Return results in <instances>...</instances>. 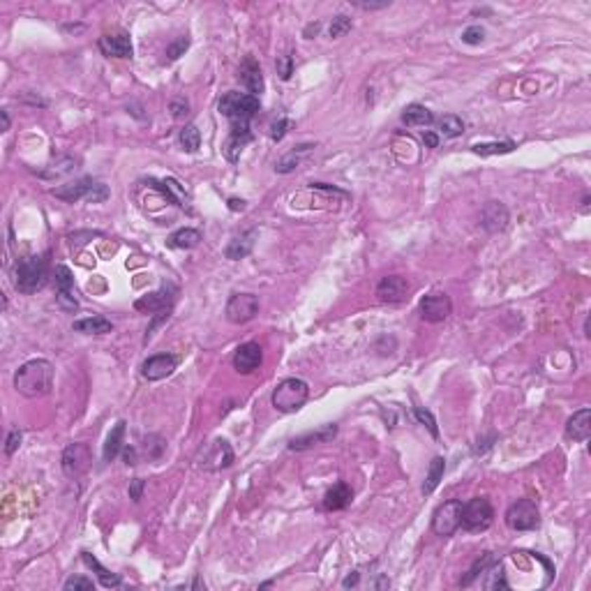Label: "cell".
<instances>
[{
    "mask_svg": "<svg viewBox=\"0 0 591 591\" xmlns=\"http://www.w3.org/2000/svg\"><path fill=\"white\" fill-rule=\"evenodd\" d=\"M289 118H278L273 125H271V139L273 141H282L285 139V134L289 132Z\"/></svg>",
    "mask_w": 591,
    "mask_h": 591,
    "instance_id": "f6af8a7d",
    "label": "cell"
},
{
    "mask_svg": "<svg viewBox=\"0 0 591 591\" xmlns=\"http://www.w3.org/2000/svg\"><path fill=\"white\" fill-rule=\"evenodd\" d=\"M351 499H353V490L342 480V483L333 485V487H330V490L326 492V496H324V508H326V510H342V508L349 506Z\"/></svg>",
    "mask_w": 591,
    "mask_h": 591,
    "instance_id": "cb8c5ba5",
    "label": "cell"
},
{
    "mask_svg": "<svg viewBox=\"0 0 591 591\" xmlns=\"http://www.w3.org/2000/svg\"><path fill=\"white\" fill-rule=\"evenodd\" d=\"M169 111H171L173 118H176V121H183V118L190 114V104H187V100L176 97V100L169 102Z\"/></svg>",
    "mask_w": 591,
    "mask_h": 591,
    "instance_id": "ee69618b",
    "label": "cell"
},
{
    "mask_svg": "<svg viewBox=\"0 0 591 591\" xmlns=\"http://www.w3.org/2000/svg\"><path fill=\"white\" fill-rule=\"evenodd\" d=\"M261 360H264V351H261V346H259L257 342L240 344L238 349H236L233 358H231L233 367L238 369L240 374H252L254 369H259Z\"/></svg>",
    "mask_w": 591,
    "mask_h": 591,
    "instance_id": "d6986e66",
    "label": "cell"
},
{
    "mask_svg": "<svg viewBox=\"0 0 591 591\" xmlns=\"http://www.w3.org/2000/svg\"><path fill=\"white\" fill-rule=\"evenodd\" d=\"M402 123H405L407 128H430V125L435 123V114L423 104H409L405 111H402Z\"/></svg>",
    "mask_w": 591,
    "mask_h": 591,
    "instance_id": "484cf974",
    "label": "cell"
},
{
    "mask_svg": "<svg viewBox=\"0 0 591 591\" xmlns=\"http://www.w3.org/2000/svg\"><path fill=\"white\" fill-rule=\"evenodd\" d=\"M178 141H180V146H183V151L187 153H196L199 151V146H201V132L196 125H185L183 130H180L178 134Z\"/></svg>",
    "mask_w": 591,
    "mask_h": 591,
    "instance_id": "d6a6232c",
    "label": "cell"
},
{
    "mask_svg": "<svg viewBox=\"0 0 591 591\" xmlns=\"http://www.w3.org/2000/svg\"><path fill=\"white\" fill-rule=\"evenodd\" d=\"M229 208L231 210H243V208H245V201H243V199H229Z\"/></svg>",
    "mask_w": 591,
    "mask_h": 591,
    "instance_id": "11a10c76",
    "label": "cell"
},
{
    "mask_svg": "<svg viewBox=\"0 0 591 591\" xmlns=\"http://www.w3.org/2000/svg\"><path fill=\"white\" fill-rule=\"evenodd\" d=\"M589 201H591L589 196H585V199H582V210H585V212L589 210Z\"/></svg>",
    "mask_w": 591,
    "mask_h": 591,
    "instance_id": "6f0895ef",
    "label": "cell"
},
{
    "mask_svg": "<svg viewBox=\"0 0 591 591\" xmlns=\"http://www.w3.org/2000/svg\"><path fill=\"white\" fill-rule=\"evenodd\" d=\"M53 196H58V199L67 201V203H76L81 199H88L93 203H102L109 199V187L104 183H100V180H93V178H81V180H74V183L69 185H60V187H53L51 190Z\"/></svg>",
    "mask_w": 591,
    "mask_h": 591,
    "instance_id": "277c9868",
    "label": "cell"
},
{
    "mask_svg": "<svg viewBox=\"0 0 591 591\" xmlns=\"http://www.w3.org/2000/svg\"><path fill=\"white\" fill-rule=\"evenodd\" d=\"M141 494H144V480L134 478L130 483V499L132 501H141Z\"/></svg>",
    "mask_w": 591,
    "mask_h": 591,
    "instance_id": "c3c4849f",
    "label": "cell"
},
{
    "mask_svg": "<svg viewBox=\"0 0 591 591\" xmlns=\"http://www.w3.org/2000/svg\"><path fill=\"white\" fill-rule=\"evenodd\" d=\"M187 49H190V37L183 35V37H178L176 42H171L167 46V58L169 60H178L180 56H185Z\"/></svg>",
    "mask_w": 591,
    "mask_h": 591,
    "instance_id": "ab89813d",
    "label": "cell"
},
{
    "mask_svg": "<svg viewBox=\"0 0 591 591\" xmlns=\"http://www.w3.org/2000/svg\"><path fill=\"white\" fill-rule=\"evenodd\" d=\"M409 291H412V285H409L407 278H402V275H388V278H383L379 282V287H376V296H379L381 303L398 305V303L407 301Z\"/></svg>",
    "mask_w": 591,
    "mask_h": 591,
    "instance_id": "2e32d148",
    "label": "cell"
},
{
    "mask_svg": "<svg viewBox=\"0 0 591 591\" xmlns=\"http://www.w3.org/2000/svg\"><path fill=\"white\" fill-rule=\"evenodd\" d=\"M201 243V233L196 229H190V226H185V229H178L169 236V247L173 250H192Z\"/></svg>",
    "mask_w": 591,
    "mask_h": 591,
    "instance_id": "f546056e",
    "label": "cell"
},
{
    "mask_svg": "<svg viewBox=\"0 0 591 591\" xmlns=\"http://www.w3.org/2000/svg\"><path fill=\"white\" fill-rule=\"evenodd\" d=\"M65 589L67 591H90V589H95V582L88 580V578H81V575H74V578H69L65 582Z\"/></svg>",
    "mask_w": 591,
    "mask_h": 591,
    "instance_id": "7bdbcfd3",
    "label": "cell"
},
{
    "mask_svg": "<svg viewBox=\"0 0 591 591\" xmlns=\"http://www.w3.org/2000/svg\"><path fill=\"white\" fill-rule=\"evenodd\" d=\"M72 328L76 330V333H83V335H107V333H111V330H114V324L109 319L95 314V317L76 319L74 324H72Z\"/></svg>",
    "mask_w": 591,
    "mask_h": 591,
    "instance_id": "4316f807",
    "label": "cell"
},
{
    "mask_svg": "<svg viewBox=\"0 0 591 591\" xmlns=\"http://www.w3.org/2000/svg\"><path fill=\"white\" fill-rule=\"evenodd\" d=\"M100 51L107 58H132V37L125 30H114V33H104L97 39Z\"/></svg>",
    "mask_w": 591,
    "mask_h": 591,
    "instance_id": "4fadbf2b",
    "label": "cell"
},
{
    "mask_svg": "<svg viewBox=\"0 0 591 591\" xmlns=\"http://www.w3.org/2000/svg\"><path fill=\"white\" fill-rule=\"evenodd\" d=\"M483 575H485V582H483L485 589H492V591L508 589L506 573H503V566L499 562H492L490 566H487V571Z\"/></svg>",
    "mask_w": 591,
    "mask_h": 591,
    "instance_id": "1f68e13d",
    "label": "cell"
},
{
    "mask_svg": "<svg viewBox=\"0 0 591 591\" xmlns=\"http://www.w3.org/2000/svg\"><path fill=\"white\" fill-rule=\"evenodd\" d=\"M0 116H3V132H7V130H10V114H7L5 109H3Z\"/></svg>",
    "mask_w": 591,
    "mask_h": 591,
    "instance_id": "9f6ffc18",
    "label": "cell"
},
{
    "mask_svg": "<svg viewBox=\"0 0 591 591\" xmlns=\"http://www.w3.org/2000/svg\"><path fill=\"white\" fill-rule=\"evenodd\" d=\"M14 388L23 398H44L53 388V365L44 358H33L17 369Z\"/></svg>",
    "mask_w": 591,
    "mask_h": 591,
    "instance_id": "6da1fadb",
    "label": "cell"
},
{
    "mask_svg": "<svg viewBox=\"0 0 591 591\" xmlns=\"http://www.w3.org/2000/svg\"><path fill=\"white\" fill-rule=\"evenodd\" d=\"M591 435V409H580L575 412L569 423H566V437L573 441H587Z\"/></svg>",
    "mask_w": 591,
    "mask_h": 591,
    "instance_id": "7402d4cb",
    "label": "cell"
},
{
    "mask_svg": "<svg viewBox=\"0 0 591 591\" xmlns=\"http://www.w3.org/2000/svg\"><path fill=\"white\" fill-rule=\"evenodd\" d=\"M462 506L464 503L460 499H448L441 503V506L435 510V515H432V531L437 536H444V538L446 536H453L460 529Z\"/></svg>",
    "mask_w": 591,
    "mask_h": 591,
    "instance_id": "ba28073f",
    "label": "cell"
},
{
    "mask_svg": "<svg viewBox=\"0 0 591 591\" xmlns=\"http://www.w3.org/2000/svg\"><path fill=\"white\" fill-rule=\"evenodd\" d=\"M21 430L19 428H14V430H10V435H7V441H5V453L7 455H14V451H17V448L21 446Z\"/></svg>",
    "mask_w": 591,
    "mask_h": 591,
    "instance_id": "bcb514c9",
    "label": "cell"
},
{
    "mask_svg": "<svg viewBox=\"0 0 591 591\" xmlns=\"http://www.w3.org/2000/svg\"><path fill=\"white\" fill-rule=\"evenodd\" d=\"M81 559H83V564L88 566L90 571H95L97 575V580H100V585L102 587H107V589H114V587H121L123 585V580H121V575H116L111 571H107L104 566H102L95 557H93L90 552H81Z\"/></svg>",
    "mask_w": 591,
    "mask_h": 591,
    "instance_id": "83f0119b",
    "label": "cell"
},
{
    "mask_svg": "<svg viewBox=\"0 0 591 591\" xmlns=\"http://www.w3.org/2000/svg\"><path fill=\"white\" fill-rule=\"evenodd\" d=\"M356 7H360V10H381V7H388L390 3L388 0H381V3H353Z\"/></svg>",
    "mask_w": 591,
    "mask_h": 591,
    "instance_id": "f5cc1de1",
    "label": "cell"
},
{
    "mask_svg": "<svg viewBox=\"0 0 591 591\" xmlns=\"http://www.w3.org/2000/svg\"><path fill=\"white\" fill-rule=\"evenodd\" d=\"M53 280H56L58 291H67V294H72L74 278H72V271H69L67 266H56V271H53Z\"/></svg>",
    "mask_w": 591,
    "mask_h": 591,
    "instance_id": "8d00e7d4",
    "label": "cell"
},
{
    "mask_svg": "<svg viewBox=\"0 0 591 591\" xmlns=\"http://www.w3.org/2000/svg\"><path fill=\"white\" fill-rule=\"evenodd\" d=\"M492 562H496V557H494L492 552H485L483 557H478L476 562H474V566L469 569V573L462 578V587H469L476 578H480V575L487 571V566H490Z\"/></svg>",
    "mask_w": 591,
    "mask_h": 591,
    "instance_id": "d590c367",
    "label": "cell"
},
{
    "mask_svg": "<svg viewBox=\"0 0 591 591\" xmlns=\"http://www.w3.org/2000/svg\"><path fill=\"white\" fill-rule=\"evenodd\" d=\"M14 289L19 294H35L46 285V261L42 257H23L14 266Z\"/></svg>",
    "mask_w": 591,
    "mask_h": 591,
    "instance_id": "7a4b0ae2",
    "label": "cell"
},
{
    "mask_svg": "<svg viewBox=\"0 0 591 591\" xmlns=\"http://www.w3.org/2000/svg\"><path fill=\"white\" fill-rule=\"evenodd\" d=\"M444 471H446V460L441 458V455H437V458L430 462L428 476H425V483H423V487H421L425 496L437 490L439 483H441V478H444Z\"/></svg>",
    "mask_w": 591,
    "mask_h": 591,
    "instance_id": "4dcf8cb0",
    "label": "cell"
},
{
    "mask_svg": "<svg viewBox=\"0 0 591 591\" xmlns=\"http://www.w3.org/2000/svg\"><path fill=\"white\" fill-rule=\"evenodd\" d=\"M453 312V303L446 294H428L421 301V319L428 324H439V321L448 319V314Z\"/></svg>",
    "mask_w": 591,
    "mask_h": 591,
    "instance_id": "5bb4252c",
    "label": "cell"
},
{
    "mask_svg": "<svg viewBox=\"0 0 591 591\" xmlns=\"http://www.w3.org/2000/svg\"><path fill=\"white\" fill-rule=\"evenodd\" d=\"M335 437H337V425L335 423L321 425V428H317V430L303 432V435H298V437L291 439L289 441V451H307V448L328 444V441H333Z\"/></svg>",
    "mask_w": 591,
    "mask_h": 591,
    "instance_id": "e0dca14e",
    "label": "cell"
},
{
    "mask_svg": "<svg viewBox=\"0 0 591 591\" xmlns=\"http://www.w3.org/2000/svg\"><path fill=\"white\" fill-rule=\"evenodd\" d=\"M259 314V298L254 294H233L226 303V319L231 324H247Z\"/></svg>",
    "mask_w": 591,
    "mask_h": 591,
    "instance_id": "8fae6325",
    "label": "cell"
},
{
    "mask_svg": "<svg viewBox=\"0 0 591 591\" xmlns=\"http://www.w3.org/2000/svg\"><path fill=\"white\" fill-rule=\"evenodd\" d=\"M252 141V132H250V123H243V121H233L231 123V132L229 137L224 141V148L222 153L229 162H238V157L243 153V148Z\"/></svg>",
    "mask_w": 591,
    "mask_h": 591,
    "instance_id": "ac0fdd59",
    "label": "cell"
},
{
    "mask_svg": "<svg viewBox=\"0 0 591 591\" xmlns=\"http://www.w3.org/2000/svg\"><path fill=\"white\" fill-rule=\"evenodd\" d=\"M480 224L490 233L503 231L508 226V208L501 201H487L480 210Z\"/></svg>",
    "mask_w": 591,
    "mask_h": 591,
    "instance_id": "ffe728a7",
    "label": "cell"
},
{
    "mask_svg": "<svg viewBox=\"0 0 591 591\" xmlns=\"http://www.w3.org/2000/svg\"><path fill=\"white\" fill-rule=\"evenodd\" d=\"M351 19L349 17H344V14H337V17L333 19V23H330V28H328V35L333 37V39H337V37H342V35H346L351 30Z\"/></svg>",
    "mask_w": 591,
    "mask_h": 591,
    "instance_id": "f35d334b",
    "label": "cell"
},
{
    "mask_svg": "<svg viewBox=\"0 0 591 591\" xmlns=\"http://www.w3.org/2000/svg\"><path fill=\"white\" fill-rule=\"evenodd\" d=\"M423 144L428 146V148H437L439 146V137L432 130H425L423 132Z\"/></svg>",
    "mask_w": 591,
    "mask_h": 591,
    "instance_id": "681fc988",
    "label": "cell"
},
{
    "mask_svg": "<svg viewBox=\"0 0 591 591\" xmlns=\"http://www.w3.org/2000/svg\"><path fill=\"white\" fill-rule=\"evenodd\" d=\"M483 39H485V28H483V26H469V28L462 33V42H464V44L476 46V44L483 42Z\"/></svg>",
    "mask_w": 591,
    "mask_h": 591,
    "instance_id": "b9f144b4",
    "label": "cell"
},
{
    "mask_svg": "<svg viewBox=\"0 0 591 591\" xmlns=\"http://www.w3.org/2000/svg\"><path fill=\"white\" fill-rule=\"evenodd\" d=\"M275 69H278V76L282 81H289L291 74H294V58H291L289 53L278 56V60H275Z\"/></svg>",
    "mask_w": 591,
    "mask_h": 591,
    "instance_id": "60d3db41",
    "label": "cell"
},
{
    "mask_svg": "<svg viewBox=\"0 0 591 591\" xmlns=\"http://www.w3.org/2000/svg\"><path fill=\"white\" fill-rule=\"evenodd\" d=\"M312 148H314V144L296 146L294 151H289L287 155H282V157H280L278 164H275V171H278V173H291V171H296V169L303 164L305 157L312 153Z\"/></svg>",
    "mask_w": 591,
    "mask_h": 591,
    "instance_id": "d4e9b609",
    "label": "cell"
},
{
    "mask_svg": "<svg viewBox=\"0 0 591 591\" xmlns=\"http://www.w3.org/2000/svg\"><path fill=\"white\" fill-rule=\"evenodd\" d=\"M62 471H65L67 476H81L88 471L90 462H93V455H90V448L88 444H81V441H76V444H69L65 451H62Z\"/></svg>",
    "mask_w": 591,
    "mask_h": 591,
    "instance_id": "30bf717a",
    "label": "cell"
},
{
    "mask_svg": "<svg viewBox=\"0 0 591 591\" xmlns=\"http://www.w3.org/2000/svg\"><path fill=\"white\" fill-rule=\"evenodd\" d=\"M123 458H125V464H130V467H134V464H137V448L125 446V448H123Z\"/></svg>",
    "mask_w": 591,
    "mask_h": 591,
    "instance_id": "f907efd6",
    "label": "cell"
},
{
    "mask_svg": "<svg viewBox=\"0 0 591 591\" xmlns=\"http://www.w3.org/2000/svg\"><path fill=\"white\" fill-rule=\"evenodd\" d=\"M319 30H321V23H319V21H317V23H310V26L305 28V37L312 39V35H317Z\"/></svg>",
    "mask_w": 591,
    "mask_h": 591,
    "instance_id": "db71d44e",
    "label": "cell"
},
{
    "mask_svg": "<svg viewBox=\"0 0 591 591\" xmlns=\"http://www.w3.org/2000/svg\"><path fill=\"white\" fill-rule=\"evenodd\" d=\"M123 441H125V421H118L116 428L109 432L104 451H102V455H104V462H114L118 455H121V451L125 448Z\"/></svg>",
    "mask_w": 591,
    "mask_h": 591,
    "instance_id": "f1b7e54d",
    "label": "cell"
},
{
    "mask_svg": "<svg viewBox=\"0 0 591 591\" xmlns=\"http://www.w3.org/2000/svg\"><path fill=\"white\" fill-rule=\"evenodd\" d=\"M494 522V508L490 499L485 496H474L462 506V522L460 527L467 531H485Z\"/></svg>",
    "mask_w": 591,
    "mask_h": 591,
    "instance_id": "8992f818",
    "label": "cell"
},
{
    "mask_svg": "<svg viewBox=\"0 0 591 591\" xmlns=\"http://www.w3.org/2000/svg\"><path fill=\"white\" fill-rule=\"evenodd\" d=\"M439 130L446 139H455L464 132V121L455 114H446L439 118Z\"/></svg>",
    "mask_w": 591,
    "mask_h": 591,
    "instance_id": "836d02e7",
    "label": "cell"
},
{
    "mask_svg": "<svg viewBox=\"0 0 591 591\" xmlns=\"http://www.w3.org/2000/svg\"><path fill=\"white\" fill-rule=\"evenodd\" d=\"M307 398H310V386H307L303 379L298 376H289V379H282L273 390V407L282 414H294L298 412Z\"/></svg>",
    "mask_w": 591,
    "mask_h": 591,
    "instance_id": "3957f363",
    "label": "cell"
},
{
    "mask_svg": "<svg viewBox=\"0 0 591 591\" xmlns=\"http://www.w3.org/2000/svg\"><path fill=\"white\" fill-rule=\"evenodd\" d=\"M233 464V448L226 439H215L199 455V467L206 471H222Z\"/></svg>",
    "mask_w": 591,
    "mask_h": 591,
    "instance_id": "9c48e42d",
    "label": "cell"
},
{
    "mask_svg": "<svg viewBox=\"0 0 591 591\" xmlns=\"http://www.w3.org/2000/svg\"><path fill=\"white\" fill-rule=\"evenodd\" d=\"M414 416H416V421L430 430L432 437H435V439L439 437V428H437V421H435V416H432V412H428V409H423V407H416Z\"/></svg>",
    "mask_w": 591,
    "mask_h": 591,
    "instance_id": "74e56055",
    "label": "cell"
},
{
    "mask_svg": "<svg viewBox=\"0 0 591 591\" xmlns=\"http://www.w3.org/2000/svg\"><path fill=\"white\" fill-rule=\"evenodd\" d=\"M240 81L243 86L250 90V95H261L264 88H266V83H264V74H261V67H259V62L247 56L245 60H243V65H240Z\"/></svg>",
    "mask_w": 591,
    "mask_h": 591,
    "instance_id": "44dd1931",
    "label": "cell"
},
{
    "mask_svg": "<svg viewBox=\"0 0 591 591\" xmlns=\"http://www.w3.org/2000/svg\"><path fill=\"white\" fill-rule=\"evenodd\" d=\"M358 580H360V573H358V571H353V573H349V575H346V578L342 580V587H344V589L356 587V585H358Z\"/></svg>",
    "mask_w": 591,
    "mask_h": 591,
    "instance_id": "816d5d0a",
    "label": "cell"
},
{
    "mask_svg": "<svg viewBox=\"0 0 591 591\" xmlns=\"http://www.w3.org/2000/svg\"><path fill=\"white\" fill-rule=\"evenodd\" d=\"M254 238H257L254 229H250L240 236H233V238L229 240V245L224 247V257L231 259V261H240V259H245L252 252V247H254Z\"/></svg>",
    "mask_w": 591,
    "mask_h": 591,
    "instance_id": "603a6c76",
    "label": "cell"
},
{
    "mask_svg": "<svg viewBox=\"0 0 591 591\" xmlns=\"http://www.w3.org/2000/svg\"><path fill=\"white\" fill-rule=\"evenodd\" d=\"M506 524L513 531H534L541 524V510L531 499H517L506 510Z\"/></svg>",
    "mask_w": 591,
    "mask_h": 591,
    "instance_id": "52a82bcc",
    "label": "cell"
},
{
    "mask_svg": "<svg viewBox=\"0 0 591 591\" xmlns=\"http://www.w3.org/2000/svg\"><path fill=\"white\" fill-rule=\"evenodd\" d=\"M58 305L62 307V310H67V312H76L79 310V303H76V298L72 294H67V291H58Z\"/></svg>",
    "mask_w": 591,
    "mask_h": 591,
    "instance_id": "7dc6e473",
    "label": "cell"
},
{
    "mask_svg": "<svg viewBox=\"0 0 591 591\" xmlns=\"http://www.w3.org/2000/svg\"><path fill=\"white\" fill-rule=\"evenodd\" d=\"M471 151L476 155H506V153H513L515 151V144L513 141H499V144H474L471 146Z\"/></svg>",
    "mask_w": 591,
    "mask_h": 591,
    "instance_id": "e575fe53",
    "label": "cell"
},
{
    "mask_svg": "<svg viewBox=\"0 0 591 591\" xmlns=\"http://www.w3.org/2000/svg\"><path fill=\"white\" fill-rule=\"evenodd\" d=\"M176 367H178V358L173 353H155V356H151L141 365V374L148 381H162L176 372Z\"/></svg>",
    "mask_w": 591,
    "mask_h": 591,
    "instance_id": "9a60e30c",
    "label": "cell"
},
{
    "mask_svg": "<svg viewBox=\"0 0 591 591\" xmlns=\"http://www.w3.org/2000/svg\"><path fill=\"white\" fill-rule=\"evenodd\" d=\"M219 114L226 116L229 121H243V123H250L252 118L259 114V109H261V102H259L257 95H250V93H226L219 100Z\"/></svg>",
    "mask_w": 591,
    "mask_h": 591,
    "instance_id": "5b68a950",
    "label": "cell"
},
{
    "mask_svg": "<svg viewBox=\"0 0 591 591\" xmlns=\"http://www.w3.org/2000/svg\"><path fill=\"white\" fill-rule=\"evenodd\" d=\"M173 301H176V287H173V285H162L157 291H153V294L141 296L139 301L134 303V310H137V312H148V314L167 312V310H171Z\"/></svg>",
    "mask_w": 591,
    "mask_h": 591,
    "instance_id": "7c38bea8",
    "label": "cell"
}]
</instances>
